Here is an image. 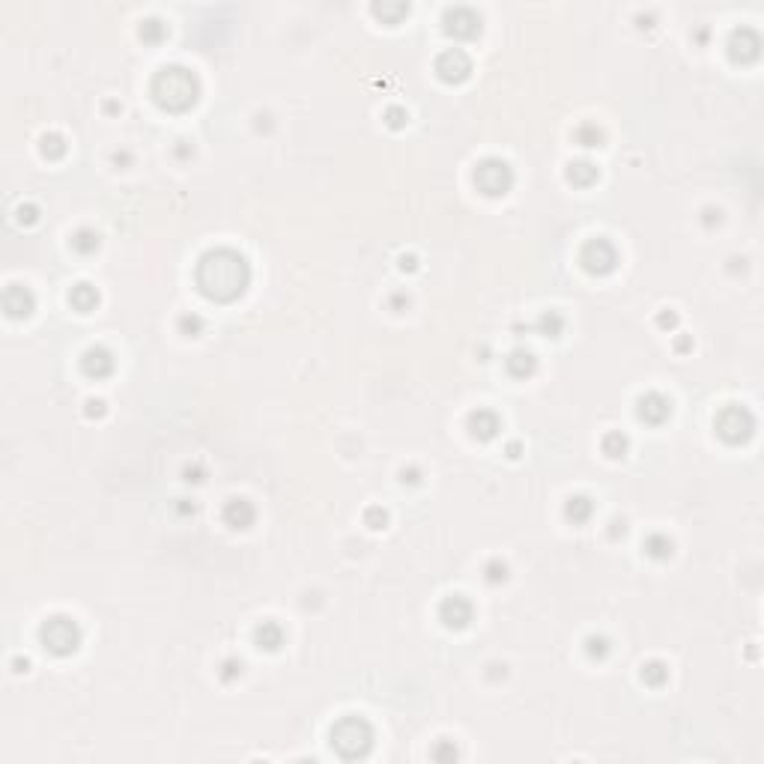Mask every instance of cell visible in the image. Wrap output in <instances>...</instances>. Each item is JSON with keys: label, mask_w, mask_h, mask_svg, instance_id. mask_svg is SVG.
Returning <instances> with one entry per match:
<instances>
[{"label": "cell", "mask_w": 764, "mask_h": 764, "mask_svg": "<svg viewBox=\"0 0 764 764\" xmlns=\"http://www.w3.org/2000/svg\"><path fill=\"white\" fill-rule=\"evenodd\" d=\"M39 642L54 657H69L81 648V627L69 615H51L39 627Z\"/></svg>", "instance_id": "obj_4"}, {"label": "cell", "mask_w": 764, "mask_h": 764, "mask_svg": "<svg viewBox=\"0 0 764 764\" xmlns=\"http://www.w3.org/2000/svg\"><path fill=\"white\" fill-rule=\"evenodd\" d=\"M254 504L248 499H242V496H233L224 502V511H221V520L230 525V529H248V525L254 523Z\"/></svg>", "instance_id": "obj_15"}, {"label": "cell", "mask_w": 764, "mask_h": 764, "mask_svg": "<svg viewBox=\"0 0 764 764\" xmlns=\"http://www.w3.org/2000/svg\"><path fill=\"white\" fill-rule=\"evenodd\" d=\"M385 122H388L391 129H403V126L409 122V114H406V111H403L400 105H391V108L385 111Z\"/></svg>", "instance_id": "obj_34"}, {"label": "cell", "mask_w": 764, "mask_h": 764, "mask_svg": "<svg viewBox=\"0 0 764 764\" xmlns=\"http://www.w3.org/2000/svg\"><path fill=\"white\" fill-rule=\"evenodd\" d=\"M114 353L108 346H90V350L81 355V370L90 379H105L114 374Z\"/></svg>", "instance_id": "obj_14"}, {"label": "cell", "mask_w": 764, "mask_h": 764, "mask_svg": "<svg viewBox=\"0 0 764 764\" xmlns=\"http://www.w3.org/2000/svg\"><path fill=\"white\" fill-rule=\"evenodd\" d=\"M436 75L442 78L445 84H463L472 75V60L463 48H448L436 57Z\"/></svg>", "instance_id": "obj_9"}, {"label": "cell", "mask_w": 764, "mask_h": 764, "mask_svg": "<svg viewBox=\"0 0 764 764\" xmlns=\"http://www.w3.org/2000/svg\"><path fill=\"white\" fill-rule=\"evenodd\" d=\"M415 266H418V260H415L412 254H403V257H400V269H409V272H412Z\"/></svg>", "instance_id": "obj_41"}, {"label": "cell", "mask_w": 764, "mask_h": 764, "mask_svg": "<svg viewBox=\"0 0 764 764\" xmlns=\"http://www.w3.org/2000/svg\"><path fill=\"white\" fill-rule=\"evenodd\" d=\"M69 305H72L75 311H81V313H90V311L99 305L96 287H90V284H75L72 293H69Z\"/></svg>", "instance_id": "obj_21"}, {"label": "cell", "mask_w": 764, "mask_h": 764, "mask_svg": "<svg viewBox=\"0 0 764 764\" xmlns=\"http://www.w3.org/2000/svg\"><path fill=\"white\" fill-rule=\"evenodd\" d=\"M561 329H565V317H561L558 311H544L541 317H537V332L546 334V338H558Z\"/></svg>", "instance_id": "obj_25"}, {"label": "cell", "mask_w": 764, "mask_h": 764, "mask_svg": "<svg viewBox=\"0 0 764 764\" xmlns=\"http://www.w3.org/2000/svg\"><path fill=\"white\" fill-rule=\"evenodd\" d=\"M87 415L93 418V415H105V403L102 400H87Z\"/></svg>", "instance_id": "obj_40"}, {"label": "cell", "mask_w": 764, "mask_h": 764, "mask_svg": "<svg viewBox=\"0 0 764 764\" xmlns=\"http://www.w3.org/2000/svg\"><path fill=\"white\" fill-rule=\"evenodd\" d=\"M218 675H221V681H224V684L236 681V678L242 675V660H224V666H221Z\"/></svg>", "instance_id": "obj_37"}, {"label": "cell", "mask_w": 764, "mask_h": 764, "mask_svg": "<svg viewBox=\"0 0 764 764\" xmlns=\"http://www.w3.org/2000/svg\"><path fill=\"white\" fill-rule=\"evenodd\" d=\"M391 305H395V308H400V305H409V299H406V296H395V299H391Z\"/></svg>", "instance_id": "obj_46"}, {"label": "cell", "mask_w": 764, "mask_h": 764, "mask_svg": "<svg viewBox=\"0 0 764 764\" xmlns=\"http://www.w3.org/2000/svg\"><path fill=\"white\" fill-rule=\"evenodd\" d=\"M18 221H21V224L39 221V206H36V204H21V206H18Z\"/></svg>", "instance_id": "obj_38"}, {"label": "cell", "mask_w": 764, "mask_h": 764, "mask_svg": "<svg viewBox=\"0 0 764 764\" xmlns=\"http://www.w3.org/2000/svg\"><path fill=\"white\" fill-rule=\"evenodd\" d=\"M176 511L179 514H194V504H188V499H179L176 502Z\"/></svg>", "instance_id": "obj_42"}, {"label": "cell", "mask_w": 764, "mask_h": 764, "mask_svg": "<svg viewBox=\"0 0 764 764\" xmlns=\"http://www.w3.org/2000/svg\"><path fill=\"white\" fill-rule=\"evenodd\" d=\"M445 33L454 39H475L481 33V15L472 6H451L445 9Z\"/></svg>", "instance_id": "obj_8"}, {"label": "cell", "mask_w": 764, "mask_h": 764, "mask_svg": "<svg viewBox=\"0 0 764 764\" xmlns=\"http://www.w3.org/2000/svg\"><path fill=\"white\" fill-rule=\"evenodd\" d=\"M472 615H475V606L466 594H448L439 603V621L448 630H466L472 624Z\"/></svg>", "instance_id": "obj_10"}, {"label": "cell", "mask_w": 764, "mask_h": 764, "mask_svg": "<svg viewBox=\"0 0 764 764\" xmlns=\"http://www.w3.org/2000/svg\"><path fill=\"white\" fill-rule=\"evenodd\" d=\"M374 15H379L385 24H397L400 18L409 15V3H403V0H397V3H374Z\"/></svg>", "instance_id": "obj_23"}, {"label": "cell", "mask_w": 764, "mask_h": 764, "mask_svg": "<svg viewBox=\"0 0 764 764\" xmlns=\"http://www.w3.org/2000/svg\"><path fill=\"white\" fill-rule=\"evenodd\" d=\"M508 457H520V442H511L508 445Z\"/></svg>", "instance_id": "obj_45"}, {"label": "cell", "mask_w": 764, "mask_h": 764, "mask_svg": "<svg viewBox=\"0 0 764 764\" xmlns=\"http://www.w3.org/2000/svg\"><path fill=\"white\" fill-rule=\"evenodd\" d=\"M33 308H36V299H33V293L24 287V284H9L3 290V311H6V317H13V320H24L33 313Z\"/></svg>", "instance_id": "obj_12"}, {"label": "cell", "mask_w": 764, "mask_h": 764, "mask_svg": "<svg viewBox=\"0 0 764 764\" xmlns=\"http://www.w3.org/2000/svg\"><path fill=\"white\" fill-rule=\"evenodd\" d=\"M603 454H609L612 460L624 457V454H627V436L618 433V430L606 433V436H603Z\"/></svg>", "instance_id": "obj_30"}, {"label": "cell", "mask_w": 764, "mask_h": 764, "mask_svg": "<svg viewBox=\"0 0 764 764\" xmlns=\"http://www.w3.org/2000/svg\"><path fill=\"white\" fill-rule=\"evenodd\" d=\"M573 138H576L579 147H600V141H603V132L594 126V122H582V126L573 132Z\"/></svg>", "instance_id": "obj_29"}, {"label": "cell", "mask_w": 764, "mask_h": 764, "mask_svg": "<svg viewBox=\"0 0 764 764\" xmlns=\"http://www.w3.org/2000/svg\"><path fill=\"white\" fill-rule=\"evenodd\" d=\"M499 430H502V421H499V415L493 412V409H475V412L469 415V433L475 436V439L487 442Z\"/></svg>", "instance_id": "obj_16"}, {"label": "cell", "mask_w": 764, "mask_h": 764, "mask_svg": "<svg viewBox=\"0 0 764 764\" xmlns=\"http://www.w3.org/2000/svg\"><path fill=\"white\" fill-rule=\"evenodd\" d=\"M72 248L78 251V254H96V248H99V233L96 230H90V227H81V230H75V236H72Z\"/></svg>", "instance_id": "obj_26"}, {"label": "cell", "mask_w": 764, "mask_h": 764, "mask_svg": "<svg viewBox=\"0 0 764 764\" xmlns=\"http://www.w3.org/2000/svg\"><path fill=\"white\" fill-rule=\"evenodd\" d=\"M197 290L204 293L209 302H236L251 284V266L248 260L233 251V248H209L204 257L197 260Z\"/></svg>", "instance_id": "obj_1"}, {"label": "cell", "mask_w": 764, "mask_h": 764, "mask_svg": "<svg viewBox=\"0 0 764 764\" xmlns=\"http://www.w3.org/2000/svg\"><path fill=\"white\" fill-rule=\"evenodd\" d=\"M504 367H508V374L514 379H525V376H532L535 370H537V358L532 350H514L508 358H504Z\"/></svg>", "instance_id": "obj_18"}, {"label": "cell", "mask_w": 764, "mask_h": 764, "mask_svg": "<svg viewBox=\"0 0 764 764\" xmlns=\"http://www.w3.org/2000/svg\"><path fill=\"white\" fill-rule=\"evenodd\" d=\"M138 33H141V39H143V42L159 45V42L167 36V24H164L162 18H155V15H153V18H143V21H141V30H138Z\"/></svg>", "instance_id": "obj_24"}, {"label": "cell", "mask_w": 764, "mask_h": 764, "mask_svg": "<svg viewBox=\"0 0 764 764\" xmlns=\"http://www.w3.org/2000/svg\"><path fill=\"white\" fill-rule=\"evenodd\" d=\"M185 481H204V478H200V466H194V469L188 466L185 469Z\"/></svg>", "instance_id": "obj_43"}, {"label": "cell", "mask_w": 764, "mask_h": 764, "mask_svg": "<svg viewBox=\"0 0 764 764\" xmlns=\"http://www.w3.org/2000/svg\"><path fill=\"white\" fill-rule=\"evenodd\" d=\"M332 749L346 761L367 758L374 749V726L365 716H341L332 726Z\"/></svg>", "instance_id": "obj_3"}, {"label": "cell", "mask_w": 764, "mask_h": 764, "mask_svg": "<svg viewBox=\"0 0 764 764\" xmlns=\"http://www.w3.org/2000/svg\"><path fill=\"white\" fill-rule=\"evenodd\" d=\"M761 54V36L752 27H737L728 39V57L735 63H752Z\"/></svg>", "instance_id": "obj_11"}, {"label": "cell", "mask_w": 764, "mask_h": 764, "mask_svg": "<svg viewBox=\"0 0 764 764\" xmlns=\"http://www.w3.org/2000/svg\"><path fill=\"white\" fill-rule=\"evenodd\" d=\"M254 642H257V648H260V651H278L281 645H284V627H281L278 621H263V624H257Z\"/></svg>", "instance_id": "obj_19"}, {"label": "cell", "mask_w": 764, "mask_h": 764, "mask_svg": "<svg viewBox=\"0 0 764 764\" xmlns=\"http://www.w3.org/2000/svg\"><path fill=\"white\" fill-rule=\"evenodd\" d=\"M716 436H720L723 442L728 445H744L752 439V433H756V418H752V412L747 406H740V403H728V406H723L720 412H716Z\"/></svg>", "instance_id": "obj_5"}, {"label": "cell", "mask_w": 764, "mask_h": 764, "mask_svg": "<svg viewBox=\"0 0 764 764\" xmlns=\"http://www.w3.org/2000/svg\"><path fill=\"white\" fill-rule=\"evenodd\" d=\"M433 761H454L457 758V747L451 744V740H442V744H436L433 747Z\"/></svg>", "instance_id": "obj_35"}, {"label": "cell", "mask_w": 764, "mask_h": 764, "mask_svg": "<svg viewBox=\"0 0 764 764\" xmlns=\"http://www.w3.org/2000/svg\"><path fill=\"white\" fill-rule=\"evenodd\" d=\"M636 412L645 424H663L672 415V400L666 395H660V391H648V395L636 400Z\"/></svg>", "instance_id": "obj_13"}, {"label": "cell", "mask_w": 764, "mask_h": 764, "mask_svg": "<svg viewBox=\"0 0 764 764\" xmlns=\"http://www.w3.org/2000/svg\"><path fill=\"white\" fill-rule=\"evenodd\" d=\"M565 176H567V183H573L576 188H588V185L597 183L600 167L594 164L591 159H576V162H570V164H567Z\"/></svg>", "instance_id": "obj_17"}, {"label": "cell", "mask_w": 764, "mask_h": 764, "mask_svg": "<svg viewBox=\"0 0 764 764\" xmlns=\"http://www.w3.org/2000/svg\"><path fill=\"white\" fill-rule=\"evenodd\" d=\"M586 651H588L591 660H603L606 654H609V639H606V636H588L586 639Z\"/></svg>", "instance_id": "obj_31"}, {"label": "cell", "mask_w": 764, "mask_h": 764, "mask_svg": "<svg viewBox=\"0 0 764 764\" xmlns=\"http://www.w3.org/2000/svg\"><path fill=\"white\" fill-rule=\"evenodd\" d=\"M657 325H660V329H675V325H678V313L675 311H663L660 317H657Z\"/></svg>", "instance_id": "obj_39"}, {"label": "cell", "mask_w": 764, "mask_h": 764, "mask_svg": "<svg viewBox=\"0 0 764 764\" xmlns=\"http://www.w3.org/2000/svg\"><path fill=\"white\" fill-rule=\"evenodd\" d=\"M645 553L651 556V558H669L672 553H675V544H672V537L669 535H660V532H654V535H648L645 537Z\"/></svg>", "instance_id": "obj_22"}, {"label": "cell", "mask_w": 764, "mask_h": 764, "mask_svg": "<svg viewBox=\"0 0 764 764\" xmlns=\"http://www.w3.org/2000/svg\"><path fill=\"white\" fill-rule=\"evenodd\" d=\"M150 93H153V102L162 111L183 114V111L194 108L200 96V81L185 66H162L150 84Z\"/></svg>", "instance_id": "obj_2"}, {"label": "cell", "mask_w": 764, "mask_h": 764, "mask_svg": "<svg viewBox=\"0 0 764 764\" xmlns=\"http://www.w3.org/2000/svg\"><path fill=\"white\" fill-rule=\"evenodd\" d=\"M200 329H204V320H200L197 313H185V317H179V332L183 334H200Z\"/></svg>", "instance_id": "obj_36"}, {"label": "cell", "mask_w": 764, "mask_h": 764, "mask_svg": "<svg viewBox=\"0 0 764 764\" xmlns=\"http://www.w3.org/2000/svg\"><path fill=\"white\" fill-rule=\"evenodd\" d=\"M642 681L648 684V687H663V684L669 681V669H666V663H660V660H651L642 666Z\"/></svg>", "instance_id": "obj_28"}, {"label": "cell", "mask_w": 764, "mask_h": 764, "mask_svg": "<svg viewBox=\"0 0 764 764\" xmlns=\"http://www.w3.org/2000/svg\"><path fill=\"white\" fill-rule=\"evenodd\" d=\"M591 514H594V502L588 496H570L567 504H565V516L573 523V525H582V523H588L591 520Z\"/></svg>", "instance_id": "obj_20"}, {"label": "cell", "mask_w": 764, "mask_h": 764, "mask_svg": "<svg viewBox=\"0 0 764 764\" xmlns=\"http://www.w3.org/2000/svg\"><path fill=\"white\" fill-rule=\"evenodd\" d=\"M579 263L588 275H609L618 266V251L606 236H594L579 248Z\"/></svg>", "instance_id": "obj_7"}, {"label": "cell", "mask_w": 764, "mask_h": 764, "mask_svg": "<svg viewBox=\"0 0 764 764\" xmlns=\"http://www.w3.org/2000/svg\"><path fill=\"white\" fill-rule=\"evenodd\" d=\"M365 523L370 525V529H385V523H388V514H385V508H379V504H374V508H367V511H365Z\"/></svg>", "instance_id": "obj_33"}, {"label": "cell", "mask_w": 764, "mask_h": 764, "mask_svg": "<svg viewBox=\"0 0 764 764\" xmlns=\"http://www.w3.org/2000/svg\"><path fill=\"white\" fill-rule=\"evenodd\" d=\"M484 576H487V582H493V586H499V582L508 579V565H504V561H499V558H493V561H487Z\"/></svg>", "instance_id": "obj_32"}, {"label": "cell", "mask_w": 764, "mask_h": 764, "mask_svg": "<svg viewBox=\"0 0 764 764\" xmlns=\"http://www.w3.org/2000/svg\"><path fill=\"white\" fill-rule=\"evenodd\" d=\"M400 475H403V481H409V484H415V481H418V469H409V472L403 469Z\"/></svg>", "instance_id": "obj_44"}, {"label": "cell", "mask_w": 764, "mask_h": 764, "mask_svg": "<svg viewBox=\"0 0 764 764\" xmlns=\"http://www.w3.org/2000/svg\"><path fill=\"white\" fill-rule=\"evenodd\" d=\"M475 185L481 194L487 197H502L508 194L514 185V171L504 159H496V155H487L475 164Z\"/></svg>", "instance_id": "obj_6"}, {"label": "cell", "mask_w": 764, "mask_h": 764, "mask_svg": "<svg viewBox=\"0 0 764 764\" xmlns=\"http://www.w3.org/2000/svg\"><path fill=\"white\" fill-rule=\"evenodd\" d=\"M39 150H42L45 159H63V155H66V138H63V134H57V132L42 134Z\"/></svg>", "instance_id": "obj_27"}]
</instances>
